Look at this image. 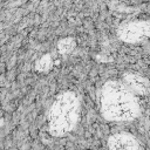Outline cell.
<instances>
[{
  "label": "cell",
  "instance_id": "obj_1",
  "mask_svg": "<svg viewBox=\"0 0 150 150\" xmlns=\"http://www.w3.org/2000/svg\"><path fill=\"white\" fill-rule=\"evenodd\" d=\"M101 110L107 120L128 121L138 115L139 105L134 93L122 82H107L101 93Z\"/></svg>",
  "mask_w": 150,
  "mask_h": 150
},
{
  "label": "cell",
  "instance_id": "obj_2",
  "mask_svg": "<svg viewBox=\"0 0 150 150\" xmlns=\"http://www.w3.org/2000/svg\"><path fill=\"white\" fill-rule=\"evenodd\" d=\"M79 101L74 93L60 95L53 103L49 111V129L54 136H62L69 132L77 120Z\"/></svg>",
  "mask_w": 150,
  "mask_h": 150
},
{
  "label": "cell",
  "instance_id": "obj_3",
  "mask_svg": "<svg viewBox=\"0 0 150 150\" xmlns=\"http://www.w3.org/2000/svg\"><path fill=\"white\" fill-rule=\"evenodd\" d=\"M149 22L148 21H135L129 22L120 27L118 36L125 42H138L144 40L149 35Z\"/></svg>",
  "mask_w": 150,
  "mask_h": 150
},
{
  "label": "cell",
  "instance_id": "obj_4",
  "mask_svg": "<svg viewBox=\"0 0 150 150\" xmlns=\"http://www.w3.org/2000/svg\"><path fill=\"white\" fill-rule=\"evenodd\" d=\"M110 149L116 150H135L139 148L138 142L129 134H116L111 136L108 141Z\"/></svg>",
  "mask_w": 150,
  "mask_h": 150
},
{
  "label": "cell",
  "instance_id": "obj_5",
  "mask_svg": "<svg viewBox=\"0 0 150 150\" xmlns=\"http://www.w3.org/2000/svg\"><path fill=\"white\" fill-rule=\"evenodd\" d=\"M123 83L132 91L136 94H141V95H146L149 91V86H148V81L137 75V74H127L123 79Z\"/></svg>",
  "mask_w": 150,
  "mask_h": 150
},
{
  "label": "cell",
  "instance_id": "obj_6",
  "mask_svg": "<svg viewBox=\"0 0 150 150\" xmlns=\"http://www.w3.org/2000/svg\"><path fill=\"white\" fill-rule=\"evenodd\" d=\"M75 46V42L71 40V39H64V40H61L59 42V50L61 53H69Z\"/></svg>",
  "mask_w": 150,
  "mask_h": 150
},
{
  "label": "cell",
  "instance_id": "obj_7",
  "mask_svg": "<svg viewBox=\"0 0 150 150\" xmlns=\"http://www.w3.org/2000/svg\"><path fill=\"white\" fill-rule=\"evenodd\" d=\"M50 67V57L49 55H45L43 57L40 59L39 63H38V69L39 70H47Z\"/></svg>",
  "mask_w": 150,
  "mask_h": 150
}]
</instances>
